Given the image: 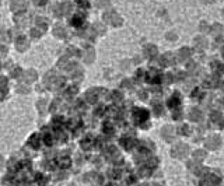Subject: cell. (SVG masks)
<instances>
[{
	"mask_svg": "<svg viewBox=\"0 0 224 186\" xmlns=\"http://www.w3.org/2000/svg\"><path fill=\"white\" fill-rule=\"evenodd\" d=\"M203 3H212V1H213V0H202Z\"/></svg>",
	"mask_w": 224,
	"mask_h": 186,
	"instance_id": "cell-23",
	"label": "cell"
},
{
	"mask_svg": "<svg viewBox=\"0 0 224 186\" xmlns=\"http://www.w3.org/2000/svg\"><path fill=\"white\" fill-rule=\"evenodd\" d=\"M189 56H191V50H189L188 48H182L179 52L176 53V59H178V62H185Z\"/></svg>",
	"mask_w": 224,
	"mask_h": 186,
	"instance_id": "cell-7",
	"label": "cell"
},
{
	"mask_svg": "<svg viewBox=\"0 0 224 186\" xmlns=\"http://www.w3.org/2000/svg\"><path fill=\"white\" fill-rule=\"evenodd\" d=\"M200 31H203V32L209 31V30H207V25H206L204 22H202V24H200Z\"/></svg>",
	"mask_w": 224,
	"mask_h": 186,
	"instance_id": "cell-16",
	"label": "cell"
},
{
	"mask_svg": "<svg viewBox=\"0 0 224 186\" xmlns=\"http://www.w3.org/2000/svg\"><path fill=\"white\" fill-rule=\"evenodd\" d=\"M223 56H224V53H223Z\"/></svg>",
	"mask_w": 224,
	"mask_h": 186,
	"instance_id": "cell-24",
	"label": "cell"
},
{
	"mask_svg": "<svg viewBox=\"0 0 224 186\" xmlns=\"http://www.w3.org/2000/svg\"><path fill=\"white\" fill-rule=\"evenodd\" d=\"M188 153H189V147L184 143H176L172 147V150H171V154L175 158H185L188 155Z\"/></svg>",
	"mask_w": 224,
	"mask_h": 186,
	"instance_id": "cell-1",
	"label": "cell"
},
{
	"mask_svg": "<svg viewBox=\"0 0 224 186\" xmlns=\"http://www.w3.org/2000/svg\"><path fill=\"white\" fill-rule=\"evenodd\" d=\"M24 7H25L24 0H13V1H11V9L14 11H21Z\"/></svg>",
	"mask_w": 224,
	"mask_h": 186,
	"instance_id": "cell-8",
	"label": "cell"
},
{
	"mask_svg": "<svg viewBox=\"0 0 224 186\" xmlns=\"http://www.w3.org/2000/svg\"><path fill=\"white\" fill-rule=\"evenodd\" d=\"M188 130H189V128H188V126H184V128H182V133H184V134H188Z\"/></svg>",
	"mask_w": 224,
	"mask_h": 186,
	"instance_id": "cell-19",
	"label": "cell"
},
{
	"mask_svg": "<svg viewBox=\"0 0 224 186\" xmlns=\"http://www.w3.org/2000/svg\"><path fill=\"white\" fill-rule=\"evenodd\" d=\"M213 28H214V32H221V25H219V24H216V25H213Z\"/></svg>",
	"mask_w": 224,
	"mask_h": 186,
	"instance_id": "cell-17",
	"label": "cell"
},
{
	"mask_svg": "<svg viewBox=\"0 0 224 186\" xmlns=\"http://www.w3.org/2000/svg\"><path fill=\"white\" fill-rule=\"evenodd\" d=\"M109 4V0H98V6L100 7H104V6Z\"/></svg>",
	"mask_w": 224,
	"mask_h": 186,
	"instance_id": "cell-15",
	"label": "cell"
},
{
	"mask_svg": "<svg viewBox=\"0 0 224 186\" xmlns=\"http://www.w3.org/2000/svg\"><path fill=\"white\" fill-rule=\"evenodd\" d=\"M195 46H196L197 49H204L207 46V42H206L204 38H196V39H195Z\"/></svg>",
	"mask_w": 224,
	"mask_h": 186,
	"instance_id": "cell-10",
	"label": "cell"
},
{
	"mask_svg": "<svg viewBox=\"0 0 224 186\" xmlns=\"http://www.w3.org/2000/svg\"><path fill=\"white\" fill-rule=\"evenodd\" d=\"M193 67H195V64H193V62H189V64H188V69H189V70H192Z\"/></svg>",
	"mask_w": 224,
	"mask_h": 186,
	"instance_id": "cell-20",
	"label": "cell"
},
{
	"mask_svg": "<svg viewBox=\"0 0 224 186\" xmlns=\"http://www.w3.org/2000/svg\"><path fill=\"white\" fill-rule=\"evenodd\" d=\"M161 136H163L164 140H167V141H172L174 137H175V130L171 128V126H165V128H163Z\"/></svg>",
	"mask_w": 224,
	"mask_h": 186,
	"instance_id": "cell-5",
	"label": "cell"
},
{
	"mask_svg": "<svg viewBox=\"0 0 224 186\" xmlns=\"http://www.w3.org/2000/svg\"><path fill=\"white\" fill-rule=\"evenodd\" d=\"M170 80H171V77L168 74H165V83H170Z\"/></svg>",
	"mask_w": 224,
	"mask_h": 186,
	"instance_id": "cell-22",
	"label": "cell"
},
{
	"mask_svg": "<svg viewBox=\"0 0 224 186\" xmlns=\"http://www.w3.org/2000/svg\"><path fill=\"white\" fill-rule=\"evenodd\" d=\"M193 158L196 159V161H203V159L206 158V153L203 150H196L193 153Z\"/></svg>",
	"mask_w": 224,
	"mask_h": 186,
	"instance_id": "cell-11",
	"label": "cell"
},
{
	"mask_svg": "<svg viewBox=\"0 0 224 186\" xmlns=\"http://www.w3.org/2000/svg\"><path fill=\"white\" fill-rule=\"evenodd\" d=\"M212 119H213L214 122H217L219 119H223V118H221V115H220V113H217V112H214L213 115H212Z\"/></svg>",
	"mask_w": 224,
	"mask_h": 186,
	"instance_id": "cell-14",
	"label": "cell"
},
{
	"mask_svg": "<svg viewBox=\"0 0 224 186\" xmlns=\"http://www.w3.org/2000/svg\"><path fill=\"white\" fill-rule=\"evenodd\" d=\"M155 113H157V115H160V113H161V105L155 106Z\"/></svg>",
	"mask_w": 224,
	"mask_h": 186,
	"instance_id": "cell-18",
	"label": "cell"
},
{
	"mask_svg": "<svg viewBox=\"0 0 224 186\" xmlns=\"http://www.w3.org/2000/svg\"><path fill=\"white\" fill-rule=\"evenodd\" d=\"M220 183V179L216 175H209L204 179H202L200 186H217Z\"/></svg>",
	"mask_w": 224,
	"mask_h": 186,
	"instance_id": "cell-3",
	"label": "cell"
},
{
	"mask_svg": "<svg viewBox=\"0 0 224 186\" xmlns=\"http://www.w3.org/2000/svg\"><path fill=\"white\" fill-rule=\"evenodd\" d=\"M167 37L170 38V39H172V38H176V35H175V34H168Z\"/></svg>",
	"mask_w": 224,
	"mask_h": 186,
	"instance_id": "cell-21",
	"label": "cell"
},
{
	"mask_svg": "<svg viewBox=\"0 0 224 186\" xmlns=\"http://www.w3.org/2000/svg\"><path fill=\"white\" fill-rule=\"evenodd\" d=\"M155 53H157V48L153 46V45H149V46L146 48V55H147V56H155Z\"/></svg>",
	"mask_w": 224,
	"mask_h": 186,
	"instance_id": "cell-12",
	"label": "cell"
},
{
	"mask_svg": "<svg viewBox=\"0 0 224 186\" xmlns=\"http://www.w3.org/2000/svg\"><path fill=\"white\" fill-rule=\"evenodd\" d=\"M105 21L107 22H111L112 25H119L121 24V17L118 16L115 11H109V13H107L105 14Z\"/></svg>",
	"mask_w": 224,
	"mask_h": 186,
	"instance_id": "cell-4",
	"label": "cell"
},
{
	"mask_svg": "<svg viewBox=\"0 0 224 186\" xmlns=\"http://www.w3.org/2000/svg\"><path fill=\"white\" fill-rule=\"evenodd\" d=\"M174 63V56L171 53H165L164 56H161V64L163 66H170Z\"/></svg>",
	"mask_w": 224,
	"mask_h": 186,
	"instance_id": "cell-9",
	"label": "cell"
},
{
	"mask_svg": "<svg viewBox=\"0 0 224 186\" xmlns=\"http://www.w3.org/2000/svg\"><path fill=\"white\" fill-rule=\"evenodd\" d=\"M203 118V113L200 109H197V108H193V109H191V112H189V119L191 120H193V122H199V120H202Z\"/></svg>",
	"mask_w": 224,
	"mask_h": 186,
	"instance_id": "cell-6",
	"label": "cell"
},
{
	"mask_svg": "<svg viewBox=\"0 0 224 186\" xmlns=\"http://www.w3.org/2000/svg\"><path fill=\"white\" fill-rule=\"evenodd\" d=\"M174 104H175V105H178V104H179V98H178V94H176V95H174V98H172V99L170 101V105H171V106H174Z\"/></svg>",
	"mask_w": 224,
	"mask_h": 186,
	"instance_id": "cell-13",
	"label": "cell"
},
{
	"mask_svg": "<svg viewBox=\"0 0 224 186\" xmlns=\"http://www.w3.org/2000/svg\"><path fill=\"white\" fill-rule=\"evenodd\" d=\"M221 144V140H220L219 136H210V137L206 140V147L209 150H216L220 147Z\"/></svg>",
	"mask_w": 224,
	"mask_h": 186,
	"instance_id": "cell-2",
	"label": "cell"
}]
</instances>
